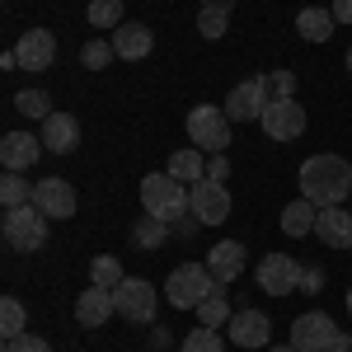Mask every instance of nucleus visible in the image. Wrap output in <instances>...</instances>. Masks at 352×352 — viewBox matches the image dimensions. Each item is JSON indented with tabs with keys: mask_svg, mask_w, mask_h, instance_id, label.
Masks as SVG:
<instances>
[{
	"mask_svg": "<svg viewBox=\"0 0 352 352\" xmlns=\"http://www.w3.org/2000/svg\"><path fill=\"white\" fill-rule=\"evenodd\" d=\"M352 192V164L343 155H310L300 164V197H310L315 207H343Z\"/></svg>",
	"mask_w": 352,
	"mask_h": 352,
	"instance_id": "nucleus-1",
	"label": "nucleus"
},
{
	"mask_svg": "<svg viewBox=\"0 0 352 352\" xmlns=\"http://www.w3.org/2000/svg\"><path fill=\"white\" fill-rule=\"evenodd\" d=\"M141 207L155 221H179L184 212H192V192L169 174H146L141 179Z\"/></svg>",
	"mask_w": 352,
	"mask_h": 352,
	"instance_id": "nucleus-2",
	"label": "nucleus"
},
{
	"mask_svg": "<svg viewBox=\"0 0 352 352\" xmlns=\"http://www.w3.org/2000/svg\"><path fill=\"white\" fill-rule=\"evenodd\" d=\"M212 292H217V277H212L207 263H179L164 282V296H169L174 310H197Z\"/></svg>",
	"mask_w": 352,
	"mask_h": 352,
	"instance_id": "nucleus-3",
	"label": "nucleus"
},
{
	"mask_svg": "<svg viewBox=\"0 0 352 352\" xmlns=\"http://www.w3.org/2000/svg\"><path fill=\"white\" fill-rule=\"evenodd\" d=\"M0 230H5V244L10 249H19V254H33V249H43L47 244V217L24 202V207H10L5 217H0Z\"/></svg>",
	"mask_w": 352,
	"mask_h": 352,
	"instance_id": "nucleus-4",
	"label": "nucleus"
},
{
	"mask_svg": "<svg viewBox=\"0 0 352 352\" xmlns=\"http://www.w3.org/2000/svg\"><path fill=\"white\" fill-rule=\"evenodd\" d=\"M188 136H192V146L207 151V155L226 151V146H230V118H226V109H217V104H197V109L188 113Z\"/></svg>",
	"mask_w": 352,
	"mask_h": 352,
	"instance_id": "nucleus-5",
	"label": "nucleus"
},
{
	"mask_svg": "<svg viewBox=\"0 0 352 352\" xmlns=\"http://www.w3.org/2000/svg\"><path fill=\"white\" fill-rule=\"evenodd\" d=\"M113 300H118V315L132 320V324H151V320H155V305H160L155 287H151L146 277H122V282L113 287Z\"/></svg>",
	"mask_w": 352,
	"mask_h": 352,
	"instance_id": "nucleus-6",
	"label": "nucleus"
},
{
	"mask_svg": "<svg viewBox=\"0 0 352 352\" xmlns=\"http://www.w3.org/2000/svg\"><path fill=\"white\" fill-rule=\"evenodd\" d=\"M300 263L292 258V254H263L258 258V268H254V277H258V292H268V296H292V292H300Z\"/></svg>",
	"mask_w": 352,
	"mask_h": 352,
	"instance_id": "nucleus-7",
	"label": "nucleus"
},
{
	"mask_svg": "<svg viewBox=\"0 0 352 352\" xmlns=\"http://www.w3.org/2000/svg\"><path fill=\"white\" fill-rule=\"evenodd\" d=\"M333 343H343V333H338V324L329 320L324 310H305L292 324V348L296 352H329Z\"/></svg>",
	"mask_w": 352,
	"mask_h": 352,
	"instance_id": "nucleus-8",
	"label": "nucleus"
},
{
	"mask_svg": "<svg viewBox=\"0 0 352 352\" xmlns=\"http://www.w3.org/2000/svg\"><path fill=\"white\" fill-rule=\"evenodd\" d=\"M272 104V94H268V85H263V76H254V80H240L230 94H226V118L230 122H258L263 118V109Z\"/></svg>",
	"mask_w": 352,
	"mask_h": 352,
	"instance_id": "nucleus-9",
	"label": "nucleus"
},
{
	"mask_svg": "<svg viewBox=\"0 0 352 352\" xmlns=\"http://www.w3.org/2000/svg\"><path fill=\"white\" fill-rule=\"evenodd\" d=\"M258 127L268 132V141H296L305 132V109L296 99H272L263 109V118H258Z\"/></svg>",
	"mask_w": 352,
	"mask_h": 352,
	"instance_id": "nucleus-10",
	"label": "nucleus"
},
{
	"mask_svg": "<svg viewBox=\"0 0 352 352\" xmlns=\"http://www.w3.org/2000/svg\"><path fill=\"white\" fill-rule=\"evenodd\" d=\"M33 207L47 221H71L76 217V188L66 179H38L33 184Z\"/></svg>",
	"mask_w": 352,
	"mask_h": 352,
	"instance_id": "nucleus-11",
	"label": "nucleus"
},
{
	"mask_svg": "<svg viewBox=\"0 0 352 352\" xmlns=\"http://www.w3.org/2000/svg\"><path fill=\"white\" fill-rule=\"evenodd\" d=\"M188 192H192V217L202 221V226H221V221L230 217V192H226V184L197 179Z\"/></svg>",
	"mask_w": 352,
	"mask_h": 352,
	"instance_id": "nucleus-12",
	"label": "nucleus"
},
{
	"mask_svg": "<svg viewBox=\"0 0 352 352\" xmlns=\"http://www.w3.org/2000/svg\"><path fill=\"white\" fill-rule=\"evenodd\" d=\"M14 56H19V71H47V66L56 61L52 28H28L24 38L14 43Z\"/></svg>",
	"mask_w": 352,
	"mask_h": 352,
	"instance_id": "nucleus-13",
	"label": "nucleus"
},
{
	"mask_svg": "<svg viewBox=\"0 0 352 352\" xmlns=\"http://www.w3.org/2000/svg\"><path fill=\"white\" fill-rule=\"evenodd\" d=\"M43 151H47V146H43V136H33V132H5V141H0V164H5V169H14V174H24V169L38 164Z\"/></svg>",
	"mask_w": 352,
	"mask_h": 352,
	"instance_id": "nucleus-14",
	"label": "nucleus"
},
{
	"mask_svg": "<svg viewBox=\"0 0 352 352\" xmlns=\"http://www.w3.org/2000/svg\"><path fill=\"white\" fill-rule=\"evenodd\" d=\"M226 329H230V343L235 348H268V338H272V324H268L263 310H235Z\"/></svg>",
	"mask_w": 352,
	"mask_h": 352,
	"instance_id": "nucleus-15",
	"label": "nucleus"
},
{
	"mask_svg": "<svg viewBox=\"0 0 352 352\" xmlns=\"http://www.w3.org/2000/svg\"><path fill=\"white\" fill-rule=\"evenodd\" d=\"M118 315V300H113L109 287H94L89 282V292H80V300H76V320H80V329H104Z\"/></svg>",
	"mask_w": 352,
	"mask_h": 352,
	"instance_id": "nucleus-16",
	"label": "nucleus"
},
{
	"mask_svg": "<svg viewBox=\"0 0 352 352\" xmlns=\"http://www.w3.org/2000/svg\"><path fill=\"white\" fill-rule=\"evenodd\" d=\"M315 235H320L324 249H352V212H343V207H320Z\"/></svg>",
	"mask_w": 352,
	"mask_h": 352,
	"instance_id": "nucleus-17",
	"label": "nucleus"
},
{
	"mask_svg": "<svg viewBox=\"0 0 352 352\" xmlns=\"http://www.w3.org/2000/svg\"><path fill=\"white\" fill-rule=\"evenodd\" d=\"M43 146L52 151V155H71L76 146H80V122L71 118V113H52V118H43Z\"/></svg>",
	"mask_w": 352,
	"mask_h": 352,
	"instance_id": "nucleus-18",
	"label": "nucleus"
},
{
	"mask_svg": "<svg viewBox=\"0 0 352 352\" xmlns=\"http://www.w3.org/2000/svg\"><path fill=\"white\" fill-rule=\"evenodd\" d=\"M207 268H212V277H217V287L235 282V277L244 272V244L240 240H221L217 249H207Z\"/></svg>",
	"mask_w": 352,
	"mask_h": 352,
	"instance_id": "nucleus-19",
	"label": "nucleus"
},
{
	"mask_svg": "<svg viewBox=\"0 0 352 352\" xmlns=\"http://www.w3.org/2000/svg\"><path fill=\"white\" fill-rule=\"evenodd\" d=\"M113 47H118L122 61H141V56L155 52V33L146 24H118L113 28Z\"/></svg>",
	"mask_w": 352,
	"mask_h": 352,
	"instance_id": "nucleus-20",
	"label": "nucleus"
},
{
	"mask_svg": "<svg viewBox=\"0 0 352 352\" xmlns=\"http://www.w3.org/2000/svg\"><path fill=\"white\" fill-rule=\"evenodd\" d=\"M333 24H338L333 10H320V5H305L296 14V28H300L305 43H329V38H333Z\"/></svg>",
	"mask_w": 352,
	"mask_h": 352,
	"instance_id": "nucleus-21",
	"label": "nucleus"
},
{
	"mask_svg": "<svg viewBox=\"0 0 352 352\" xmlns=\"http://www.w3.org/2000/svg\"><path fill=\"white\" fill-rule=\"evenodd\" d=\"M315 217H320V207H315L310 197H300V202H292V207L282 212V230H287L292 240H300V235H315Z\"/></svg>",
	"mask_w": 352,
	"mask_h": 352,
	"instance_id": "nucleus-22",
	"label": "nucleus"
},
{
	"mask_svg": "<svg viewBox=\"0 0 352 352\" xmlns=\"http://www.w3.org/2000/svg\"><path fill=\"white\" fill-rule=\"evenodd\" d=\"M164 174L179 184H197V179H207V160H202V151H174Z\"/></svg>",
	"mask_w": 352,
	"mask_h": 352,
	"instance_id": "nucleus-23",
	"label": "nucleus"
},
{
	"mask_svg": "<svg viewBox=\"0 0 352 352\" xmlns=\"http://www.w3.org/2000/svg\"><path fill=\"white\" fill-rule=\"evenodd\" d=\"M230 24V0H217V5H202V14H197V33L202 38H221Z\"/></svg>",
	"mask_w": 352,
	"mask_h": 352,
	"instance_id": "nucleus-24",
	"label": "nucleus"
},
{
	"mask_svg": "<svg viewBox=\"0 0 352 352\" xmlns=\"http://www.w3.org/2000/svg\"><path fill=\"white\" fill-rule=\"evenodd\" d=\"M230 315H235V310H230L226 292H212V296L197 305V320H202L207 329H226V324H230Z\"/></svg>",
	"mask_w": 352,
	"mask_h": 352,
	"instance_id": "nucleus-25",
	"label": "nucleus"
},
{
	"mask_svg": "<svg viewBox=\"0 0 352 352\" xmlns=\"http://www.w3.org/2000/svg\"><path fill=\"white\" fill-rule=\"evenodd\" d=\"M33 202V188H28V179H19L14 169H5V179H0V207L10 212V207H24Z\"/></svg>",
	"mask_w": 352,
	"mask_h": 352,
	"instance_id": "nucleus-26",
	"label": "nucleus"
},
{
	"mask_svg": "<svg viewBox=\"0 0 352 352\" xmlns=\"http://www.w3.org/2000/svg\"><path fill=\"white\" fill-rule=\"evenodd\" d=\"M14 109L24 113V118H52V94L47 89H24V94H14Z\"/></svg>",
	"mask_w": 352,
	"mask_h": 352,
	"instance_id": "nucleus-27",
	"label": "nucleus"
},
{
	"mask_svg": "<svg viewBox=\"0 0 352 352\" xmlns=\"http://www.w3.org/2000/svg\"><path fill=\"white\" fill-rule=\"evenodd\" d=\"M24 324H28L24 305H19L14 296H5V300H0V333H5V343H10V338H19V333H24Z\"/></svg>",
	"mask_w": 352,
	"mask_h": 352,
	"instance_id": "nucleus-28",
	"label": "nucleus"
},
{
	"mask_svg": "<svg viewBox=\"0 0 352 352\" xmlns=\"http://www.w3.org/2000/svg\"><path fill=\"white\" fill-rule=\"evenodd\" d=\"M89 282H94V287H118V282H122V263H118V258H113V254H99V258H94V263H89Z\"/></svg>",
	"mask_w": 352,
	"mask_h": 352,
	"instance_id": "nucleus-29",
	"label": "nucleus"
},
{
	"mask_svg": "<svg viewBox=\"0 0 352 352\" xmlns=\"http://www.w3.org/2000/svg\"><path fill=\"white\" fill-rule=\"evenodd\" d=\"M113 56H118V47L113 43H104V38H89L80 47V66H89V71H104V66H113Z\"/></svg>",
	"mask_w": 352,
	"mask_h": 352,
	"instance_id": "nucleus-30",
	"label": "nucleus"
},
{
	"mask_svg": "<svg viewBox=\"0 0 352 352\" xmlns=\"http://www.w3.org/2000/svg\"><path fill=\"white\" fill-rule=\"evenodd\" d=\"M164 235H169V221H155V217H141V226L132 230V240L141 244V249H160Z\"/></svg>",
	"mask_w": 352,
	"mask_h": 352,
	"instance_id": "nucleus-31",
	"label": "nucleus"
},
{
	"mask_svg": "<svg viewBox=\"0 0 352 352\" xmlns=\"http://www.w3.org/2000/svg\"><path fill=\"white\" fill-rule=\"evenodd\" d=\"M89 24L94 28H118L122 24V0H89Z\"/></svg>",
	"mask_w": 352,
	"mask_h": 352,
	"instance_id": "nucleus-32",
	"label": "nucleus"
},
{
	"mask_svg": "<svg viewBox=\"0 0 352 352\" xmlns=\"http://www.w3.org/2000/svg\"><path fill=\"white\" fill-rule=\"evenodd\" d=\"M179 352H226V343H221L217 329L202 324V329H192L188 338H184V348H179Z\"/></svg>",
	"mask_w": 352,
	"mask_h": 352,
	"instance_id": "nucleus-33",
	"label": "nucleus"
},
{
	"mask_svg": "<svg viewBox=\"0 0 352 352\" xmlns=\"http://www.w3.org/2000/svg\"><path fill=\"white\" fill-rule=\"evenodd\" d=\"M263 85H268L272 99H296V76L292 71H272V76H263Z\"/></svg>",
	"mask_w": 352,
	"mask_h": 352,
	"instance_id": "nucleus-34",
	"label": "nucleus"
},
{
	"mask_svg": "<svg viewBox=\"0 0 352 352\" xmlns=\"http://www.w3.org/2000/svg\"><path fill=\"white\" fill-rule=\"evenodd\" d=\"M5 352H52V343H47V338H38V333H19V338H10V343H5Z\"/></svg>",
	"mask_w": 352,
	"mask_h": 352,
	"instance_id": "nucleus-35",
	"label": "nucleus"
},
{
	"mask_svg": "<svg viewBox=\"0 0 352 352\" xmlns=\"http://www.w3.org/2000/svg\"><path fill=\"white\" fill-rule=\"evenodd\" d=\"M320 287H324V272H320V268H305V272H300V292H305V296H315Z\"/></svg>",
	"mask_w": 352,
	"mask_h": 352,
	"instance_id": "nucleus-36",
	"label": "nucleus"
},
{
	"mask_svg": "<svg viewBox=\"0 0 352 352\" xmlns=\"http://www.w3.org/2000/svg\"><path fill=\"white\" fill-rule=\"evenodd\" d=\"M226 174H230V160H226V151H217V155H212V160H207V179H226Z\"/></svg>",
	"mask_w": 352,
	"mask_h": 352,
	"instance_id": "nucleus-37",
	"label": "nucleus"
},
{
	"mask_svg": "<svg viewBox=\"0 0 352 352\" xmlns=\"http://www.w3.org/2000/svg\"><path fill=\"white\" fill-rule=\"evenodd\" d=\"M333 19L338 24H352V0H333Z\"/></svg>",
	"mask_w": 352,
	"mask_h": 352,
	"instance_id": "nucleus-38",
	"label": "nucleus"
},
{
	"mask_svg": "<svg viewBox=\"0 0 352 352\" xmlns=\"http://www.w3.org/2000/svg\"><path fill=\"white\" fill-rule=\"evenodd\" d=\"M329 352H352V348H348V338H343V343H333V348H329Z\"/></svg>",
	"mask_w": 352,
	"mask_h": 352,
	"instance_id": "nucleus-39",
	"label": "nucleus"
},
{
	"mask_svg": "<svg viewBox=\"0 0 352 352\" xmlns=\"http://www.w3.org/2000/svg\"><path fill=\"white\" fill-rule=\"evenodd\" d=\"M268 352H296V348H292V343H287V348H268Z\"/></svg>",
	"mask_w": 352,
	"mask_h": 352,
	"instance_id": "nucleus-40",
	"label": "nucleus"
},
{
	"mask_svg": "<svg viewBox=\"0 0 352 352\" xmlns=\"http://www.w3.org/2000/svg\"><path fill=\"white\" fill-rule=\"evenodd\" d=\"M348 71H352V47H348Z\"/></svg>",
	"mask_w": 352,
	"mask_h": 352,
	"instance_id": "nucleus-41",
	"label": "nucleus"
},
{
	"mask_svg": "<svg viewBox=\"0 0 352 352\" xmlns=\"http://www.w3.org/2000/svg\"><path fill=\"white\" fill-rule=\"evenodd\" d=\"M348 315H352V292H348Z\"/></svg>",
	"mask_w": 352,
	"mask_h": 352,
	"instance_id": "nucleus-42",
	"label": "nucleus"
},
{
	"mask_svg": "<svg viewBox=\"0 0 352 352\" xmlns=\"http://www.w3.org/2000/svg\"><path fill=\"white\" fill-rule=\"evenodd\" d=\"M348 348H352V329H348Z\"/></svg>",
	"mask_w": 352,
	"mask_h": 352,
	"instance_id": "nucleus-43",
	"label": "nucleus"
},
{
	"mask_svg": "<svg viewBox=\"0 0 352 352\" xmlns=\"http://www.w3.org/2000/svg\"><path fill=\"white\" fill-rule=\"evenodd\" d=\"M202 5H217V0H202Z\"/></svg>",
	"mask_w": 352,
	"mask_h": 352,
	"instance_id": "nucleus-44",
	"label": "nucleus"
}]
</instances>
